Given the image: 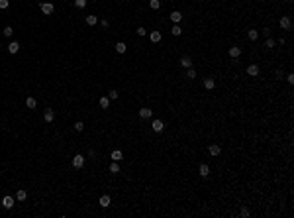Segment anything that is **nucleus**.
Returning <instances> with one entry per match:
<instances>
[{
    "mask_svg": "<svg viewBox=\"0 0 294 218\" xmlns=\"http://www.w3.org/2000/svg\"><path fill=\"white\" fill-rule=\"evenodd\" d=\"M39 8H41V12L45 14V16H51V14L55 12V6H53L51 2H41V4H39Z\"/></svg>",
    "mask_w": 294,
    "mask_h": 218,
    "instance_id": "obj_1",
    "label": "nucleus"
},
{
    "mask_svg": "<svg viewBox=\"0 0 294 218\" xmlns=\"http://www.w3.org/2000/svg\"><path fill=\"white\" fill-rule=\"evenodd\" d=\"M151 130L157 132V134L163 132V130H165V122H163V120H153V122H151Z\"/></svg>",
    "mask_w": 294,
    "mask_h": 218,
    "instance_id": "obj_2",
    "label": "nucleus"
},
{
    "mask_svg": "<svg viewBox=\"0 0 294 218\" xmlns=\"http://www.w3.org/2000/svg\"><path fill=\"white\" fill-rule=\"evenodd\" d=\"M14 205H16V198L10 197V195H6V197L2 198V206H4V208H12Z\"/></svg>",
    "mask_w": 294,
    "mask_h": 218,
    "instance_id": "obj_3",
    "label": "nucleus"
},
{
    "mask_svg": "<svg viewBox=\"0 0 294 218\" xmlns=\"http://www.w3.org/2000/svg\"><path fill=\"white\" fill-rule=\"evenodd\" d=\"M278 26H281L282 30H290V28H292V20H290L288 16H282L281 22H278Z\"/></svg>",
    "mask_w": 294,
    "mask_h": 218,
    "instance_id": "obj_4",
    "label": "nucleus"
},
{
    "mask_svg": "<svg viewBox=\"0 0 294 218\" xmlns=\"http://www.w3.org/2000/svg\"><path fill=\"white\" fill-rule=\"evenodd\" d=\"M82 165H85V157H82L80 153H77V155L73 157V167H77V169H80Z\"/></svg>",
    "mask_w": 294,
    "mask_h": 218,
    "instance_id": "obj_5",
    "label": "nucleus"
},
{
    "mask_svg": "<svg viewBox=\"0 0 294 218\" xmlns=\"http://www.w3.org/2000/svg\"><path fill=\"white\" fill-rule=\"evenodd\" d=\"M259 71H261V69H259V65H255V63H251V65L247 67V75L249 77H257Z\"/></svg>",
    "mask_w": 294,
    "mask_h": 218,
    "instance_id": "obj_6",
    "label": "nucleus"
},
{
    "mask_svg": "<svg viewBox=\"0 0 294 218\" xmlns=\"http://www.w3.org/2000/svg\"><path fill=\"white\" fill-rule=\"evenodd\" d=\"M43 120H45V122H47V124H51V122H53V120H55V112H53V110H51V108H47V110H45V112H43Z\"/></svg>",
    "mask_w": 294,
    "mask_h": 218,
    "instance_id": "obj_7",
    "label": "nucleus"
},
{
    "mask_svg": "<svg viewBox=\"0 0 294 218\" xmlns=\"http://www.w3.org/2000/svg\"><path fill=\"white\" fill-rule=\"evenodd\" d=\"M110 202H112V200H110V195H102V197H100V200H98V205L102 206V208H108V206H110Z\"/></svg>",
    "mask_w": 294,
    "mask_h": 218,
    "instance_id": "obj_8",
    "label": "nucleus"
},
{
    "mask_svg": "<svg viewBox=\"0 0 294 218\" xmlns=\"http://www.w3.org/2000/svg\"><path fill=\"white\" fill-rule=\"evenodd\" d=\"M151 114H153V110H151V108H141V110H139V118H141V120H147V118H151Z\"/></svg>",
    "mask_w": 294,
    "mask_h": 218,
    "instance_id": "obj_9",
    "label": "nucleus"
},
{
    "mask_svg": "<svg viewBox=\"0 0 294 218\" xmlns=\"http://www.w3.org/2000/svg\"><path fill=\"white\" fill-rule=\"evenodd\" d=\"M208 151H210V155H214V157H218L222 149H220V145H218V144H212V145L208 147Z\"/></svg>",
    "mask_w": 294,
    "mask_h": 218,
    "instance_id": "obj_10",
    "label": "nucleus"
},
{
    "mask_svg": "<svg viewBox=\"0 0 294 218\" xmlns=\"http://www.w3.org/2000/svg\"><path fill=\"white\" fill-rule=\"evenodd\" d=\"M198 173H200V177H208L210 175V167L206 165V163H202V165L198 167Z\"/></svg>",
    "mask_w": 294,
    "mask_h": 218,
    "instance_id": "obj_11",
    "label": "nucleus"
},
{
    "mask_svg": "<svg viewBox=\"0 0 294 218\" xmlns=\"http://www.w3.org/2000/svg\"><path fill=\"white\" fill-rule=\"evenodd\" d=\"M180 67H184V69H188V67H192V59H190L188 55H184V57H180Z\"/></svg>",
    "mask_w": 294,
    "mask_h": 218,
    "instance_id": "obj_12",
    "label": "nucleus"
},
{
    "mask_svg": "<svg viewBox=\"0 0 294 218\" xmlns=\"http://www.w3.org/2000/svg\"><path fill=\"white\" fill-rule=\"evenodd\" d=\"M110 157H112V161H122V159H124V153L120 151V149H114Z\"/></svg>",
    "mask_w": 294,
    "mask_h": 218,
    "instance_id": "obj_13",
    "label": "nucleus"
},
{
    "mask_svg": "<svg viewBox=\"0 0 294 218\" xmlns=\"http://www.w3.org/2000/svg\"><path fill=\"white\" fill-rule=\"evenodd\" d=\"M161 38H163V35H161V32H151V33H149V40L153 41V43H159V41H161Z\"/></svg>",
    "mask_w": 294,
    "mask_h": 218,
    "instance_id": "obj_14",
    "label": "nucleus"
},
{
    "mask_svg": "<svg viewBox=\"0 0 294 218\" xmlns=\"http://www.w3.org/2000/svg\"><path fill=\"white\" fill-rule=\"evenodd\" d=\"M239 55H241V47H229V57L237 59Z\"/></svg>",
    "mask_w": 294,
    "mask_h": 218,
    "instance_id": "obj_15",
    "label": "nucleus"
},
{
    "mask_svg": "<svg viewBox=\"0 0 294 218\" xmlns=\"http://www.w3.org/2000/svg\"><path fill=\"white\" fill-rule=\"evenodd\" d=\"M26 106L30 108V110H33V108L37 106V100L33 98V96H27V98H26Z\"/></svg>",
    "mask_w": 294,
    "mask_h": 218,
    "instance_id": "obj_16",
    "label": "nucleus"
},
{
    "mask_svg": "<svg viewBox=\"0 0 294 218\" xmlns=\"http://www.w3.org/2000/svg\"><path fill=\"white\" fill-rule=\"evenodd\" d=\"M171 20L175 22V24H178V22L183 20V14L178 12V10H175V12H171Z\"/></svg>",
    "mask_w": 294,
    "mask_h": 218,
    "instance_id": "obj_17",
    "label": "nucleus"
},
{
    "mask_svg": "<svg viewBox=\"0 0 294 218\" xmlns=\"http://www.w3.org/2000/svg\"><path fill=\"white\" fill-rule=\"evenodd\" d=\"M214 86H216V81L214 79H204V88H206V91H212Z\"/></svg>",
    "mask_w": 294,
    "mask_h": 218,
    "instance_id": "obj_18",
    "label": "nucleus"
},
{
    "mask_svg": "<svg viewBox=\"0 0 294 218\" xmlns=\"http://www.w3.org/2000/svg\"><path fill=\"white\" fill-rule=\"evenodd\" d=\"M27 198V193L24 191V189H18L16 191V200H26Z\"/></svg>",
    "mask_w": 294,
    "mask_h": 218,
    "instance_id": "obj_19",
    "label": "nucleus"
},
{
    "mask_svg": "<svg viewBox=\"0 0 294 218\" xmlns=\"http://www.w3.org/2000/svg\"><path fill=\"white\" fill-rule=\"evenodd\" d=\"M98 104H100V108H104V110H106V108L110 106V98H108V96H102V98L98 100Z\"/></svg>",
    "mask_w": 294,
    "mask_h": 218,
    "instance_id": "obj_20",
    "label": "nucleus"
},
{
    "mask_svg": "<svg viewBox=\"0 0 294 218\" xmlns=\"http://www.w3.org/2000/svg\"><path fill=\"white\" fill-rule=\"evenodd\" d=\"M8 51H10V53H18L20 51V43H18V41H12V43L8 45Z\"/></svg>",
    "mask_w": 294,
    "mask_h": 218,
    "instance_id": "obj_21",
    "label": "nucleus"
},
{
    "mask_svg": "<svg viewBox=\"0 0 294 218\" xmlns=\"http://www.w3.org/2000/svg\"><path fill=\"white\" fill-rule=\"evenodd\" d=\"M96 22H98V18L94 16V14H90V16H86V24H88V26H96Z\"/></svg>",
    "mask_w": 294,
    "mask_h": 218,
    "instance_id": "obj_22",
    "label": "nucleus"
},
{
    "mask_svg": "<svg viewBox=\"0 0 294 218\" xmlns=\"http://www.w3.org/2000/svg\"><path fill=\"white\" fill-rule=\"evenodd\" d=\"M149 8L151 10H159L161 8V0H149Z\"/></svg>",
    "mask_w": 294,
    "mask_h": 218,
    "instance_id": "obj_23",
    "label": "nucleus"
},
{
    "mask_svg": "<svg viewBox=\"0 0 294 218\" xmlns=\"http://www.w3.org/2000/svg\"><path fill=\"white\" fill-rule=\"evenodd\" d=\"M247 38H249L251 41H255L257 38H259V32H257V30H249V32H247Z\"/></svg>",
    "mask_w": 294,
    "mask_h": 218,
    "instance_id": "obj_24",
    "label": "nucleus"
},
{
    "mask_svg": "<svg viewBox=\"0 0 294 218\" xmlns=\"http://www.w3.org/2000/svg\"><path fill=\"white\" fill-rule=\"evenodd\" d=\"M116 51L118 53H125V43L124 41H118L116 43Z\"/></svg>",
    "mask_w": 294,
    "mask_h": 218,
    "instance_id": "obj_25",
    "label": "nucleus"
},
{
    "mask_svg": "<svg viewBox=\"0 0 294 218\" xmlns=\"http://www.w3.org/2000/svg\"><path fill=\"white\" fill-rule=\"evenodd\" d=\"M186 79H196V71L192 69V67H188V69H186Z\"/></svg>",
    "mask_w": 294,
    "mask_h": 218,
    "instance_id": "obj_26",
    "label": "nucleus"
},
{
    "mask_svg": "<svg viewBox=\"0 0 294 218\" xmlns=\"http://www.w3.org/2000/svg\"><path fill=\"white\" fill-rule=\"evenodd\" d=\"M171 33H173V35H176V38H178V35L183 33V30H180V26H176V24H175V26H173V30H171Z\"/></svg>",
    "mask_w": 294,
    "mask_h": 218,
    "instance_id": "obj_27",
    "label": "nucleus"
},
{
    "mask_svg": "<svg viewBox=\"0 0 294 218\" xmlns=\"http://www.w3.org/2000/svg\"><path fill=\"white\" fill-rule=\"evenodd\" d=\"M2 33H4L6 38H12V33H14V28H12V26H6V28H4V32H2Z\"/></svg>",
    "mask_w": 294,
    "mask_h": 218,
    "instance_id": "obj_28",
    "label": "nucleus"
},
{
    "mask_svg": "<svg viewBox=\"0 0 294 218\" xmlns=\"http://www.w3.org/2000/svg\"><path fill=\"white\" fill-rule=\"evenodd\" d=\"M110 173H120V165H118V161L110 163Z\"/></svg>",
    "mask_w": 294,
    "mask_h": 218,
    "instance_id": "obj_29",
    "label": "nucleus"
},
{
    "mask_svg": "<svg viewBox=\"0 0 294 218\" xmlns=\"http://www.w3.org/2000/svg\"><path fill=\"white\" fill-rule=\"evenodd\" d=\"M73 128H75V132H82V130H85V124H82V122H75Z\"/></svg>",
    "mask_w": 294,
    "mask_h": 218,
    "instance_id": "obj_30",
    "label": "nucleus"
},
{
    "mask_svg": "<svg viewBox=\"0 0 294 218\" xmlns=\"http://www.w3.org/2000/svg\"><path fill=\"white\" fill-rule=\"evenodd\" d=\"M265 47H269V49H271V47H274V40H273V38H267V41H265Z\"/></svg>",
    "mask_w": 294,
    "mask_h": 218,
    "instance_id": "obj_31",
    "label": "nucleus"
},
{
    "mask_svg": "<svg viewBox=\"0 0 294 218\" xmlns=\"http://www.w3.org/2000/svg\"><path fill=\"white\" fill-rule=\"evenodd\" d=\"M75 6H77V8H85L86 6V0H75Z\"/></svg>",
    "mask_w": 294,
    "mask_h": 218,
    "instance_id": "obj_32",
    "label": "nucleus"
},
{
    "mask_svg": "<svg viewBox=\"0 0 294 218\" xmlns=\"http://www.w3.org/2000/svg\"><path fill=\"white\" fill-rule=\"evenodd\" d=\"M239 214H241L243 218H247V216H251V212H249V208H245V206H243V208H241V212H239Z\"/></svg>",
    "mask_w": 294,
    "mask_h": 218,
    "instance_id": "obj_33",
    "label": "nucleus"
},
{
    "mask_svg": "<svg viewBox=\"0 0 294 218\" xmlns=\"http://www.w3.org/2000/svg\"><path fill=\"white\" fill-rule=\"evenodd\" d=\"M8 6H10V2H8V0H0V10H6Z\"/></svg>",
    "mask_w": 294,
    "mask_h": 218,
    "instance_id": "obj_34",
    "label": "nucleus"
},
{
    "mask_svg": "<svg viewBox=\"0 0 294 218\" xmlns=\"http://www.w3.org/2000/svg\"><path fill=\"white\" fill-rule=\"evenodd\" d=\"M118 96H120V94H118V91H110V94H108V98H110V100H116Z\"/></svg>",
    "mask_w": 294,
    "mask_h": 218,
    "instance_id": "obj_35",
    "label": "nucleus"
},
{
    "mask_svg": "<svg viewBox=\"0 0 294 218\" xmlns=\"http://www.w3.org/2000/svg\"><path fill=\"white\" fill-rule=\"evenodd\" d=\"M145 33H147V30H145V28H141V26L137 28V35H139V38H143Z\"/></svg>",
    "mask_w": 294,
    "mask_h": 218,
    "instance_id": "obj_36",
    "label": "nucleus"
},
{
    "mask_svg": "<svg viewBox=\"0 0 294 218\" xmlns=\"http://www.w3.org/2000/svg\"><path fill=\"white\" fill-rule=\"evenodd\" d=\"M286 81H288V85H294V75H292V73H288Z\"/></svg>",
    "mask_w": 294,
    "mask_h": 218,
    "instance_id": "obj_37",
    "label": "nucleus"
},
{
    "mask_svg": "<svg viewBox=\"0 0 294 218\" xmlns=\"http://www.w3.org/2000/svg\"><path fill=\"white\" fill-rule=\"evenodd\" d=\"M286 2H292V0H286Z\"/></svg>",
    "mask_w": 294,
    "mask_h": 218,
    "instance_id": "obj_38",
    "label": "nucleus"
}]
</instances>
